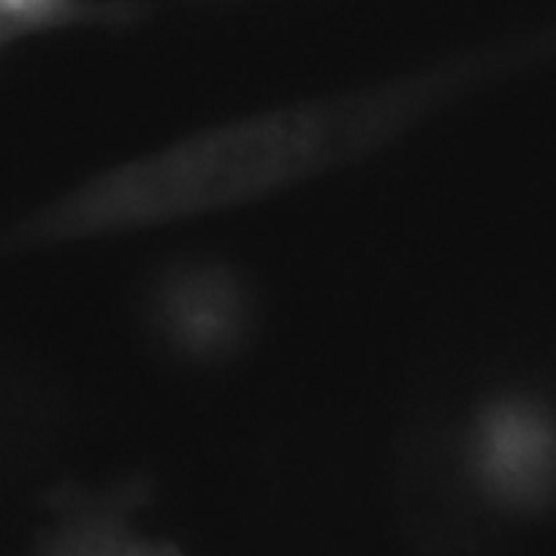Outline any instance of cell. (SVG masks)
<instances>
[{"label": "cell", "mask_w": 556, "mask_h": 556, "mask_svg": "<svg viewBox=\"0 0 556 556\" xmlns=\"http://www.w3.org/2000/svg\"><path fill=\"white\" fill-rule=\"evenodd\" d=\"M554 60L556 20L386 79L201 125L54 195L5 244L65 248L248 210L358 166L472 92Z\"/></svg>", "instance_id": "1"}, {"label": "cell", "mask_w": 556, "mask_h": 556, "mask_svg": "<svg viewBox=\"0 0 556 556\" xmlns=\"http://www.w3.org/2000/svg\"><path fill=\"white\" fill-rule=\"evenodd\" d=\"M472 470L494 508L514 516L556 510V416L532 402H500L478 421Z\"/></svg>", "instance_id": "2"}, {"label": "cell", "mask_w": 556, "mask_h": 556, "mask_svg": "<svg viewBox=\"0 0 556 556\" xmlns=\"http://www.w3.org/2000/svg\"><path fill=\"white\" fill-rule=\"evenodd\" d=\"M147 500L150 486L141 478L103 486L65 483L49 494L27 556H188L141 525Z\"/></svg>", "instance_id": "3"}, {"label": "cell", "mask_w": 556, "mask_h": 556, "mask_svg": "<svg viewBox=\"0 0 556 556\" xmlns=\"http://www.w3.org/2000/svg\"><path fill=\"white\" fill-rule=\"evenodd\" d=\"M0 16L27 27L33 36L76 27H119L141 25L152 16L150 0H0Z\"/></svg>", "instance_id": "4"}, {"label": "cell", "mask_w": 556, "mask_h": 556, "mask_svg": "<svg viewBox=\"0 0 556 556\" xmlns=\"http://www.w3.org/2000/svg\"><path fill=\"white\" fill-rule=\"evenodd\" d=\"M25 38H33V33L27 30V27H22V25H16V22L3 20V16H0V52H5V49L14 47V43L25 41Z\"/></svg>", "instance_id": "5"}, {"label": "cell", "mask_w": 556, "mask_h": 556, "mask_svg": "<svg viewBox=\"0 0 556 556\" xmlns=\"http://www.w3.org/2000/svg\"><path fill=\"white\" fill-rule=\"evenodd\" d=\"M201 3H228V0H201Z\"/></svg>", "instance_id": "6"}]
</instances>
